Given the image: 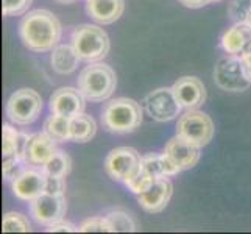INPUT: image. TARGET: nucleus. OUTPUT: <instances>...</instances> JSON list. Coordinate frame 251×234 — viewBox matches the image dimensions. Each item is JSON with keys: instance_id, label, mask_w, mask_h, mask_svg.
I'll return each instance as SVG.
<instances>
[{"instance_id": "nucleus-1", "label": "nucleus", "mask_w": 251, "mask_h": 234, "mask_svg": "<svg viewBox=\"0 0 251 234\" xmlns=\"http://www.w3.org/2000/svg\"><path fill=\"white\" fill-rule=\"evenodd\" d=\"M61 22L49 10L28 11L19 24L22 44L34 53H46L53 50L61 41Z\"/></svg>"}, {"instance_id": "nucleus-2", "label": "nucleus", "mask_w": 251, "mask_h": 234, "mask_svg": "<svg viewBox=\"0 0 251 234\" xmlns=\"http://www.w3.org/2000/svg\"><path fill=\"white\" fill-rule=\"evenodd\" d=\"M117 77L111 66L97 61L89 63L78 75V89L91 103L106 102L116 91Z\"/></svg>"}, {"instance_id": "nucleus-3", "label": "nucleus", "mask_w": 251, "mask_h": 234, "mask_svg": "<svg viewBox=\"0 0 251 234\" xmlns=\"http://www.w3.org/2000/svg\"><path fill=\"white\" fill-rule=\"evenodd\" d=\"M101 124L108 131L116 134L133 133L142 124V108L133 99L109 100L101 111Z\"/></svg>"}, {"instance_id": "nucleus-4", "label": "nucleus", "mask_w": 251, "mask_h": 234, "mask_svg": "<svg viewBox=\"0 0 251 234\" xmlns=\"http://www.w3.org/2000/svg\"><path fill=\"white\" fill-rule=\"evenodd\" d=\"M71 44L81 61L97 63L109 53V38L106 31L92 24H81L71 34Z\"/></svg>"}, {"instance_id": "nucleus-5", "label": "nucleus", "mask_w": 251, "mask_h": 234, "mask_svg": "<svg viewBox=\"0 0 251 234\" xmlns=\"http://www.w3.org/2000/svg\"><path fill=\"white\" fill-rule=\"evenodd\" d=\"M42 111L41 95L30 88L17 89L6 102V117L14 125H30L36 122Z\"/></svg>"}, {"instance_id": "nucleus-6", "label": "nucleus", "mask_w": 251, "mask_h": 234, "mask_svg": "<svg viewBox=\"0 0 251 234\" xmlns=\"http://www.w3.org/2000/svg\"><path fill=\"white\" fill-rule=\"evenodd\" d=\"M105 170L114 181L128 184L142 172V156L133 147H117L108 153Z\"/></svg>"}, {"instance_id": "nucleus-7", "label": "nucleus", "mask_w": 251, "mask_h": 234, "mask_svg": "<svg viewBox=\"0 0 251 234\" xmlns=\"http://www.w3.org/2000/svg\"><path fill=\"white\" fill-rule=\"evenodd\" d=\"M214 122L203 111L189 109L178 119L176 134L183 139L195 144L197 147H206L214 137Z\"/></svg>"}, {"instance_id": "nucleus-8", "label": "nucleus", "mask_w": 251, "mask_h": 234, "mask_svg": "<svg viewBox=\"0 0 251 234\" xmlns=\"http://www.w3.org/2000/svg\"><path fill=\"white\" fill-rule=\"evenodd\" d=\"M214 80L220 89L228 92H242L251 86L245 75L242 59L232 55L222 58L217 63L214 71Z\"/></svg>"}, {"instance_id": "nucleus-9", "label": "nucleus", "mask_w": 251, "mask_h": 234, "mask_svg": "<svg viewBox=\"0 0 251 234\" xmlns=\"http://www.w3.org/2000/svg\"><path fill=\"white\" fill-rule=\"evenodd\" d=\"M144 108L156 122H170L183 111L172 88H159L147 94L144 99Z\"/></svg>"}, {"instance_id": "nucleus-10", "label": "nucleus", "mask_w": 251, "mask_h": 234, "mask_svg": "<svg viewBox=\"0 0 251 234\" xmlns=\"http://www.w3.org/2000/svg\"><path fill=\"white\" fill-rule=\"evenodd\" d=\"M67 212V202L64 195H51V194H41L38 198L30 202V215L31 219L49 227V225L64 220Z\"/></svg>"}, {"instance_id": "nucleus-11", "label": "nucleus", "mask_w": 251, "mask_h": 234, "mask_svg": "<svg viewBox=\"0 0 251 234\" xmlns=\"http://www.w3.org/2000/svg\"><path fill=\"white\" fill-rule=\"evenodd\" d=\"M86 100L84 95L78 88H71V86H64V88L56 89L53 94L50 95L49 100V108L50 112L53 114H59L72 119L75 116L84 112L86 106Z\"/></svg>"}, {"instance_id": "nucleus-12", "label": "nucleus", "mask_w": 251, "mask_h": 234, "mask_svg": "<svg viewBox=\"0 0 251 234\" xmlns=\"http://www.w3.org/2000/svg\"><path fill=\"white\" fill-rule=\"evenodd\" d=\"M46 178L47 175L41 167H28L21 177L11 181L13 194L22 202H33L46 190Z\"/></svg>"}, {"instance_id": "nucleus-13", "label": "nucleus", "mask_w": 251, "mask_h": 234, "mask_svg": "<svg viewBox=\"0 0 251 234\" xmlns=\"http://www.w3.org/2000/svg\"><path fill=\"white\" fill-rule=\"evenodd\" d=\"M173 94L184 111L197 109L206 100V88L197 77H181L172 86Z\"/></svg>"}, {"instance_id": "nucleus-14", "label": "nucleus", "mask_w": 251, "mask_h": 234, "mask_svg": "<svg viewBox=\"0 0 251 234\" xmlns=\"http://www.w3.org/2000/svg\"><path fill=\"white\" fill-rule=\"evenodd\" d=\"M173 194V184L169 177L156 178L147 192L137 195V202L147 212L158 214L167 208Z\"/></svg>"}, {"instance_id": "nucleus-15", "label": "nucleus", "mask_w": 251, "mask_h": 234, "mask_svg": "<svg viewBox=\"0 0 251 234\" xmlns=\"http://www.w3.org/2000/svg\"><path fill=\"white\" fill-rule=\"evenodd\" d=\"M200 147L189 142L178 134L175 137L169 139V142L164 147V153L176 164L181 170H189L195 167L198 161H200Z\"/></svg>"}, {"instance_id": "nucleus-16", "label": "nucleus", "mask_w": 251, "mask_h": 234, "mask_svg": "<svg viewBox=\"0 0 251 234\" xmlns=\"http://www.w3.org/2000/svg\"><path fill=\"white\" fill-rule=\"evenodd\" d=\"M58 147L47 133L31 134L28 144L25 147V161L31 167H42L44 164L56 153Z\"/></svg>"}, {"instance_id": "nucleus-17", "label": "nucleus", "mask_w": 251, "mask_h": 234, "mask_svg": "<svg viewBox=\"0 0 251 234\" xmlns=\"http://www.w3.org/2000/svg\"><path fill=\"white\" fill-rule=\"evenodd\" d=\"M220 44L228 55L242 58L251 52V25L247 22L234 24L223 33Z\"/></svg>"}, {"instance_id": "nucleus-18", "label": "nucleus", "mask_w": 251, "mask_h": 234, "mask_svg": "<svg viewBox=\"0 0 251 234\" xmlns=\"http://www.w3.org/2000/svg\"><path fill=\"white\" fill-rule=\"evenodd\" d=\"M125 11L124 0H88L86 2V13L92 21L101 25L114 24L120 19Z\"/></svg>"}, {"instance_id": "nucleus-19", "label": "nucleus", "mask_w": 251, "mask_h": 234, "mask_svg": "<svg viewBox=\"0 0 251 234\" xmlns=\"http://www.w3.org/2000/svg\"><path fill=\"white\" fill-rule=\"evenodd\" d=\"M80 56L76 55V52L74 49V46L71 44H61L56 46L53 50H51L50 55V63H51V69L59 74V75H71L74 74L76 69H78L80 64Z\"/></svg>"}, {"instance_id": "nucleus-20", "label": "nucleus", "mask_w": 251, "mask_h": 234, "mask_svg": "<svg viewBox=\"0 0 251 234\" xmlns=\"http://www.w3.org/2000/svg\"><path fill=\"white\" fill-rule=\"evenodd\" d=\"M142 170L150 173L154 178L162 177H175L181 170L175 162H173L166 153H149L142 156Z\"/></svg>"}, {"instance_id": "nucleus-21", "label": "nucleus", "mask_w": 251, "mask_h": 234, "mask_svg": "<svg viewBox=\"0 0 251 234\" xmlns=\"http://www.w3.org/2000/svg\"><path fill=\"white\" fill-rule=\"evenodd\" d=\"M97 133V124L92 116H88L81 112V114L71 119V134H69V141L71 142H88Z\"/></svg>"}, {"instance_id": "nucleus-22", "label": "nucleus", "mask_w": 251, "mask_h": 234, "mask_svg": "<svg viewBox=\"0 0 251 234\" xmlns=\"http://www.w3.org/2000/svg\"><path fill=\"white\" fill-rule=\"evenodd\" d=\"M2 158L3 166H8L19 158V131L10 124H5L2 128Z\"/></svg>"}, {"instance_id": "nucleus-23", "label": "nucleus", "mask_w": 251, "mask_h": 234, "mask_svg": "<svg viewBox=\"0 0 251 234\" xmlns=\"http://www.w3.org/2000/svg\"><path fill=\"white\" fill-rule=\"evenodd\" d=\"M44 133H47L56 142H71L69 141L71 119L51 112V116H49L44 122Z\"/></svg>"}, {"instance_id": "nucleus-24", "label": "nucleus", "mask_w": 251, "mask_h": 234, "mask_svg": "<svg viewBox=\"0 0 251 234\" xmlns=\"http://www.w3.org/2000/svg\"><path fill=\"white\" fill-rule=\"evenodd\" d=\"M44 170L46 175L51 177H67L72 170V159L66 152L63 150H56V153L51 156V158L41 167Z\"/></svg>"}, {"instance_id": "nucleus-25", "label": "nucleus", "mask_w": 251, "mask_h": 234, "mask_svg": "<svg viewBox=\"0 0 251 234\" xmlns=\"http://www.w3.org/2000/svg\"><path fill=\"white\" fill-rule=\"evenodd\" d=\"M105 217L108 219L112 233H133L137 231V223L131 217V214H128L122 209H116L108 212Z\"/></svg>"}, {"instance_id": "nucleus-26", "label": "nucleus", "mask_w": 251, "mask_h": 234, "mask_svg": "<svg viewBox=\"0 0 251 234\" xmlns=\"http://www.w3.org/2000/svg\"><path fill=\"white\" fill-rule=\"evenodd\" d=\"M2 231L3 233H30L31 223L27 219V215L22 212H6L2 220Z\"/></svg>"}, {"instance_id": "nucleus-27", "label": "nucleus", "mask_w": 251, "mask_h": 234, "mask_svg": "<svg viewBox=\"0 0 251 234\" xmlns=\"http://www.w3.org/2000/svg\"><path fill=\"white\" fill-rule=\"evenodd\" d=\"M251 13V0H231L228 5V16L234 24H244Z\"/></svg>"}, {"instance_id": "nucleus-28", "label": "nucleus", "mask_w": 251, "mask_h": 234, "mask_svg": "<svg viewBox=\"0 0 251 234\" xmlns=\"http://www.w3.org/2000/svg\"><path fill=\"white\" fill-rule=\"evenodd\" d=\"M31 3L33 0H2V13L6 17L27 14Z\"/></svg>"}, {"instance_id": "nucleus-29", "label": "nucleus", "mask_w": 251, "mask_h": 234, "mask_svg": "<svg viewBox=\"0 0 251 234\" xmlns=\"http://www.w3.org/2000/svg\"><path fill=\"white\" fill-rule=\"evenodd\" d=\"M80 233H112L111 225L106 217H92L86 219L78 225Z\"/></svg>"}, {"instance_id": "nucleus-30", "label": "nucleus", "mask_w": 251, "mask_h": 234, "mask_svg": "<svg viewBox=\"0 0 251 234\" xmlns=\"http://www.w3.org/2000/svg\"><path fill=\"white\" fill-rule=\"evenodd\" d=\"M154 177H151L150 173H147L145 170H142L139 175H137L136 178H133L131 181H129L128 184H125L131 192L134 194V195H141V194H144V192H147L150 187H151V184L154 183Z\"/></svg>"}, {"instance_id": "nucleus-31", "label": "nucleus", "mask_w": 251, "mask_h": 234, "mask_svg": "<svg viewBox=\"0 0 251 234\" xmlns=\"http://www.w3.org/2000/svg\"><path fill=\"white\" fill-rule=\"evenodd\" d=\"M44 192L51 194V195H64V192H66V180H64V177L47 175Z\"/></svg>"}, {"instance_id": "nucleus-32", "label": "nucleus", "mask_w": 251, "mask_h": 234, "mask_svg": "<svg viewBox=\"0 0 251 234\" xmlns=\"http://www.w3.org/2000/svg\"><path fill=\"white\" fill-rule=\"evenodd\" d=\"M47 231L49 233H75V231H78V227H75V225L71 223V222L59 220V222L49 225Z\"/></svg>"}, {"instance_id": "nucleus-33", "label": "nucleus", "mask_w": 251, "mask_h": 234, "mask_svg": "<svg viewBox=\"0 0 251 234\" xmlns=\"http://www.w3.org/2000/svg\"><path fill=\"white\" fill-rule=\"evenodd\" d=\"M179 3H183L187 8H192V10H197V8H203L206 5L212 3V0H178Z\"/></svg>"}, {"instance_id": "nucleus-34", "label": "nucleus", "mask_w": 251, "mask_h": 234, "mask_svg": "<svg viewBox=\"0 0 251 234\" xmlns=\"http://www.w3.org/2000/svg\"><path fill=\"white\" fill-rule=\"evenodd\" d=\"M240 59H242V63H244V66L251 67V52H248V53H245V55L242 56Z\"/></svg>"}, {"instance_id": "nucleus-35", "label": "nucleus", "mask_w": 251, "mask_h": 234, "mask_svg": "<svg viewBox=\"0 0 251 234\" xmlns=\"http://www.w3.org/2000/svg\"><path fill=\"white\" fill-rule=\"evenodd\" d=\"M244 71H245V75H247V78H248V81L251 83V67L244 66Z\"/></svg>"}, {"instance_id": "nucleus-36", "label": "nucleus", "mask_w": 251, "mask_h": 234, "mask_svg": "<svg viewBox=\"0 0 251 234\" xmlns=\"http://www.w3.org/2000/svg\"><path fill=\"white\" fill-rule=\"evenodd\" d=\"M56 2H59V3H72V2H75V0H56Z\"/></svg>"}, {"instance_id": "nucleus-37", "label": "nucleus", "mask_w": 251, "mask_h": 234, "mask_svg": "<svg viewBox=\"0 0 251 234\" xmlns=\"http://www.w3.org/2000/svg\"><path fill=\"white\" fill-rule=\"evenodd\" d=\"M247 24H250V25H251V13H250V16H248V21H247Z\"/></svg>"}, {"instance_id": "nucleus-38", "label": "nucleus", "mask_w": 251, "mask_h": 234, "mask_svg": "<svg viewBox=\"0 0 251 234\" xmlns=\"http://www.w3.org/2000/svg\"><path fill=\"white\" fill-rule=\"evenodd\" d=\"M212 2H220V0H212Z\"/></svg>"}]
</instances>
